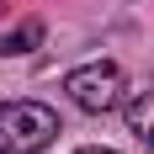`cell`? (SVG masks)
<instances>
[{
    "instance_id": "cell-3",
    "label": "cell",
    "mask_w": 154,
    "mask_h": 154,
    "mask_svg": "<svg viewBox=\"0 0 154 154\" xmlns=\"http://www.w3.org/2000/svg\"><path fill=\"white\" fill-rule=\"evenodd\" d=\"M37 43H43V21H37V16H27L21 27L0 32V59H21V53H32Z\"/></svg>"
},
{
    "instance_id": "cell-6",
    "label": "cell",
    "mask_w": 154,
    "mask_h": 154,
    "mask_svg": "<svg viewBox=\"0 0 154 154\" xmlns=\"http://www.w3.org/2000/svg\"><path fill=\"white\" fill-rule=\"evenodd\" d=\"M149 154H154V143H149Z\"/></svg>"
},
{
    "instance_id": "cell-2",
    "label": "cell",
    "mask_w": 154,
    "mask_h": 154,
    "mask_svg": "<svg viewBox=\"0 0 154 154\" xmlns=\"http://www.w3.org/2000/svg\"><path fill=\"white\" fill-rule=\"evenodd\" d=\"M64 91L75 101L80 112H91V117H106V112L122 106V69L112 59H96V64H80L64 75Z\"/></svg>"
},
{
    "instance_id": "cell-4",
    "label": "cell",
    "mask_w": 154,
    "mask_h": 154,
    "mask_svg": "<svg viewBox=\"0 0 154 154\" xmlns=\"http://www.w3.org/2000/svg\"><path fill=\"white\" fill-rule=\"evenodd\" d=\"M122 117H128V133L154 143V91H138L133 101H122Z\"/></svg>"
},
{
    "instance_id": "cell-5",
    "label": "cell",
    "mask_w": 154,
    "mask_h": 154,
    "mask_svg": "<svg viewBox=\"0 0 154 154\" xmlns=\"http://www.w3.org/2000/svg\"><path fill=\"white\" fill-rule=\"evenodd\" d=\"M75 154H117V149H106V143H91V149H75Z\"/></svg>"
},
{
    "instance_id": "cell-1",
    "label": "cell",
    "mask_w": 154,
    "mask_h": 154,
    "mask_svg": "<svg viewBox=\"0 0 154 154\" xmlns=\"http://www.w3.org/2000/svg\"><path fill=\"white\" fill-rule=\"evenodd\" d=\"M59 138V112L43 101H0V154H37Z\"/></svg>"
}]
</instances>
